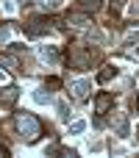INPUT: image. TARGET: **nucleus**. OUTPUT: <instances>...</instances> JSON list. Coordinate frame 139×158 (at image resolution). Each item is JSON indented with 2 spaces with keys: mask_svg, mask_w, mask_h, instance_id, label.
<instances>
[{
  "mask_svg": "<svg viewBox=\"0 0 139 158\" xmlns=\"http://www.w3.org/2000/svg\"><path fill=\"white\" fill-rule=\"evenodd\" d=\"M14 128H17V133H20L25 142H31V144L42 136V122H39L33 114H28V111L14 114Z\"/></svg>",
  "mask_w": 139,
  "mask_h": 158,
  "instance_id": "f257e3e1",
  "label": "nucleus"
},
{
  "mask_svg": "<svg viewBox=\"0 0 139 158\" xmlns=\"http://www.w3.org/2000/svg\"><path fill=\"white\" fill-rule=\"evenodd\" d=\"M95 58V50L86 47V44H70L67 47V64L75 67V69H86Z\"/></svg>",
  "mask_w": 139,
  "mask_h": 158,
  "instance_id": "f03ea898",
  "label": "nucleus"
},
{
  "mask_svg": "<svg viewBox=\"0 0 139 158\" xmlns=\"http://www.w3.org/2000/svg\"><path fill=\"white\" fill-rule=\"evenodd\" d=\"M47 28H50V17H47V14H42V17H31V19H28L25 33H28L31 39H36V36H42Z\"/></svg>",
  "mask_w": 139,
  "mask_h": 158,
  "instance_id": "7ed1b4c3",
  "label": "nucleus"
},
{
  "mask_svg": "<svg viewBox=\"0 0 139 158\" xmlns=\"http://www.w3.org/2000/svg\"><path fill=\"white\" fill-rule=\"evenodd\" d=\"M111 128L117 131V136L128 139V136H131V122H128V114H114V119H111Z\"/></svg>",
  "mask_w": 139,
  "mask_h": 158,
  "instance_id": "20e7f679",
  "label": "nucleus"
},
{
  "mask_svg": "<svg viewBox=\"0 0 139 158\" xmlns=\"http://www.w3.org/2000/svg\"><path fill=\"white\" fill-rule=\"evenodd\" d=\"M70 92H72V97H75V100H86V97H89V92H92V81L81 78V81H75V83L70 86Z\"/></svg>",
  "mask_w": 139,
  "mask_h": 158,
  "instance_id": "39448f33",
  "label": "nucleus"
},
{
  "mask_svg": "<svg viewBox=\"0 0 139 158\" xmlns=\"http://www.w3.org/2000/svg\"><path fill=\"white\" fill-rule=\"evenodd\" d=\"M111 106H114V94L111 92H100L95 97V114H109Z\"/></svg>",
  "mask_w": 139,
  "mask_h": 158,
  "instance_id": "423d86ee",
  "label": "nucleus"
},
{
  "mask_svg": "<svg viewBox=\"0 0 139 158\" xmlns=\"http://www.w3.org/2000/svg\"><path fill=\"white\" fill-rule=\"evenodd\" d=\"M17 100H20V89H17V86L8 83L6 89H0V103H3V106H14Z\"/></svg>",
  "mask_w": 139,
  "mask_h": 158,
  "instance_id": "0eeeda50",
  "label": "nucleus"
},
{
  "mask_svg": "<svg viewBox=\"0 0 139 158\" xmlns=\"http://www.w3.org/2000/svg\"><path fill=\"white\" fill-rule=\"evenodd\" d=\"M111 78H117V67L103 64V67H100V72H98V83H109Z\"/></svg>",
  "mask_w": 139,
  "mask_h": 158,
  "instance_id": "6e6552de",
  "label": "nucleus"
},
{
  "mask_svg": "<svg viewBox=\"0 0 139 158\" xmlns=\"http://www.w3.org/2000/svg\"><path fill=\"white\" fill-rule=\"evenodd\" d=\"M39 58L45 64H56L59 61V53H56V47H39Z\"/></svg>",
  "mask_w": 139,
  "mask_h": 158,
  "instance_id": "1a4fd4ad",
  "label": "nucleus"
},
{
  "mask_svg": "<svg viewBox=\"0 0 139 158\" xmlns=\"http://www.w3.org/2000/svg\"><path fill=\"white\" fill-rule=\"evenodd\" d=\"M67 22H75L78 28H89V25H92V19H89V14H75V11H72V14L67 17Z\"/></svg>",
  "mask_w": 139,
  "mask_h": 158,
  "instance_id": "9d476101",
  "label": "nucleus"
},
{
  "mask_svg": "<svg viewBox=\"0 0 139 158\" xmlns=\"http://www.w3.org/2000/svg\"><path fill=\"white\" fill-rule=\"evenodd\" d=\"M33 100H36L39 106H50V103H53V94H50L47 89H36V92H33Z\"/></svg>",
  "mask_w": 139,
  "mask_h": 158,
  "instance_id": "9b49d317",
  "label": "nucleus"
},
{
  "mask_svg": "<svg viewBox=\"0 0 139 158\" xmlns=\"http://www.w3.org/2000/svg\"><path fill=\"white\" fill-rule=\"evenodd\" d=\"M64 6V0H42V8H45V14H53V11H59Z\"/></svg>",
  "mask_w": 139,
  "mask_h": 158,
  "instance_id": "f8f14e48",
  "label": "nucleus"
},
{
  "mask_svg": "<svg viewBox=\"0 0 139 158\" xmlns=\"http://www.w3.org/2000/svg\"><path fill=\"white\" fill-rule=\"evenodd\" d=\"M78 8L81 11H98L100 8V0H78Z\"/></svg>",
  "mask_w": 139,
  "mask_h": 158,
  "instance_id": "ddd939ff",
  "label": "nucleus"
},
{
  "mask_svg": "<svg viewBox=\"0 0 139 158\" xmlns=\"http://www.w3.org/2000/svg\"><path fill=\"white\" fill-rule=\"evenodd\" d=\"M56 108H59V117L67 122V119H70V106H67L64 100H59V103H56Z\"/></svg>",
  "mask_w": 139,
  "mask_h": 158,
  "instance_id": "4468645a",
  "label": "nucleus"
},
{
  "mask_svg": "<svg viewBox=\"0 0 139 158\" xmlns=\"http://www.w3.org/2000/svg\"><path fill=\"white\" fill-rule=\"evenodd\" d=\"M84 131H86V122H84V119H78V122L70 125V133H72V136H75V133H84Z\"/></svg>",
  "mask_w": 139,
  "mask_h": 158,
  "instance_id": "2eb2a0df",
  "label": "nucleus"
},
{
  "mask_svg": "<svg viewBox=\"0 0 139 158\" xmlns=\"http://www.w3.org/2000/svg\"><path fill=\"white\" fill-rule=\"evenodd\" d=\"M45 83H47V89H61V78H56V75H53V78H47Z\"/></svg>",
  "mask_w": 139,
  "mask_h": 158,
  "instance_id": "dca6fc26",
  "label": "nucleus"
},
{
  "mask_svg": "<svg viewBox=\"0 0 139 158\" xmlns=\"http://www.w3.org/2000/svg\"><path fill=\"white\" fill-rule=\"evenodd\" d=\"M8 42V28H0V44Z\"/></svg>",
  "mask_w": 139,
  "mask_h": 158,
  "instance_id": "f3484780",
  "label": "nucleus"
},
{
  "mask_svg": "<svg viewBox=\"0 0 139 158\" xmlns=\"http://www.w3.org/2000/svg\"><path fill=\"white\" fill-rule=\"evenodd\" d=\"M131 108H134V111H139V94H134V97H131Z\"/></svg>",
  "mask_w": 139,
  "mask_h": 158,
  "instance_id": "a211bd4d",
  "label": "nucleus"
},
{
  "mask_svg": "<svg viewBox=\"0 0 139 158\" xmlns=\"http://www.w3.org/2000/svg\"><path fill=\"white\" fill-rule=\"evenodd\" d=\"M3 83H8V75H6V69L0 67V86H3Z\"/></svg>",
  "mask_w": 139,
  "mask_h": 158,
  "instance_id": "6ab92c4d",
  "label": "nucleus"
},
{
  "mask_svg": "<svg viewBox=\"0 0 139 158\" xmlns=\"http://www.w3.org/2000/svg\"><path fill=\"white\" fill-rule=\"evenodd\" d=\"M131 14H134V17L139 14V0H134V3H131Z\"/></svg>",
  "mask_w": 139,
  "mask_h": 158,
  "instance_id": "aec40b11",
  "label": "nucleus"
},
{
  "mask_svg": "<svg viewBox=\"0 0 139 158\" xmlns=\"http://www.w3.org/2000/svg\"><path fill=\"white\" fill-rule=\"evenodd\" d=\"M114 3V8H120V6H125V0H111Z\"/></svg>",
  "mask_w": 139,
  "mask_h": 158,
  "instance_id": "412c9836",
  "label": "nucleus"
},
{
  "mask_svg": "<svg viewBox=\"0 0 139 158\" xmlns=\"http://www.w3.org/2000/svg\"><path fill=\"white\" fill-rule=\"evenodd\" d=\"M0 156H3V158L8 156V150H6V147H3V144H0Z\"/></svg>",
  "mask_w": 139,
  "mask_h": 158,
  "instance_id": "4be33fe9",
  "label": "nucleus"
},
{
  "mask_svg": "<svg viewBox=\"0 0 139 158\" xmlns=\"http://www.w3.org/2000/svg\"><path fill=\"white\" fill-rule=\"evenodd\" d=\"M137 139H139V128H137Z\"/></svg>",
  "mask_w": 139,
  "mask_h": 158,
  "instance_id": "5701e85b",
  "label": "nucleus"
}]
</instances>
